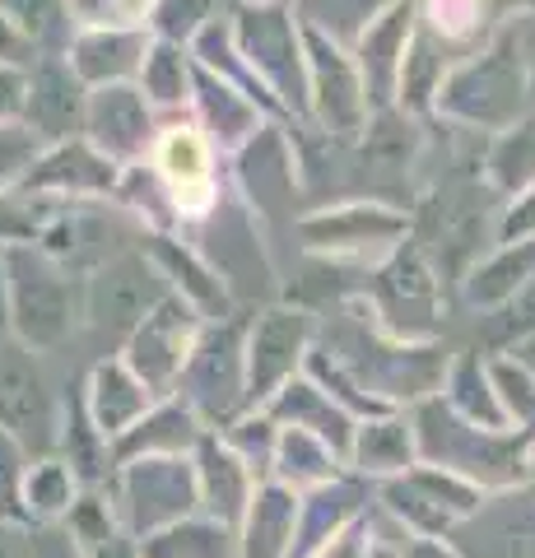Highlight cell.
Returning a JSON list of instances; mask_svg holds the SVG:
<instances>
[{"mask_svg": "<svg viewBox=\"0 0 535 558\" xmlns=\"http://www.w3.org/2000/svg\"><path fill=\"white\" fill-rule=\"evenodd\" d=\"M317 349L377 410L424 405V400L442 396L447 368H452V359H447L438 344L396 340L391 330L373 317V307L364 299L340 303L331 312V322H321Z\"/></svg>", "mask_w": 535, "mask_h": 558, "instance_id": "1", "label": "cell"}, {"mask_svg": "<svg viewBox=\"0 0 535 558\" xmlns=\"http://www.w3.org/2000/svg\"><path fill=\"white\" fill-rule=\"evenodd\" d=\"M526 108H531V70L522 51V24L512 14L485 47H475L471 57H461L447 70L434 117L457 131L498 135L516 126Z\"/></svg>", "mask_w": 535, "mask_h": 558, "instance_id": "2", "label": "cell"}, {"mask_svg": "<svg viewBox=\"0 0 535 558\" xmlns=\"http://www.w3.org/2000/svg\"><path fill=\"white\" fill-rule=\"evenodd\" d=\"M233 38L243 47L256 80L275 98L284 126H307L313 102H307V24L293 0H238L229 10Z\"/></svg>", "mask_w": 535, "mask_h": 558, "instance_id": "3", "label": "cell"}, {"mask_svg": "<svg viewBox=\"0 0 535 558\" xmlns=\"http://www.w3.org/2000/svg\"><path fill=\"white\" fill-rule=\"evenodd\" d=\"M498 191L485 182V172H447L424 196V209L414 215V242L428 252L438 275H452L457 284L475 270L485 247H498V215H503Z\"/></svg>", "mask_w": 535, "mask_h": 558, "instance_id": "4", "label": "cell"}, {"mask_svg": "<svg viewBox=\"0 0 535 558\" xmlns=\"http://www.w3.org/2000/svg\"><path fill=\"white\" fill-rule=\"evenodd\" d=\"M414 438H420V461L452 470V475L471 480L479 488H508L526 475L522 451L535 433H508V428H479L471 418H461L442 396L414 405L410 414Z\"/></svg>", "mask_w": 535, "mask_h": 558, "instance_id": "5", "label": "cell"}, {"mask_svg": "<svg viewBox=\"0 0 535 558\" xmlns=\"http://www.w3.org/2000/svg\"><path fill=\"white\" fill-rule=\"evenodd\" d=\"M10 317L20 349L57 354L84 326V275L42 247H10Z\"/></svg>", "mask_w": 535, "mask_h": 558, "instance_id": "6", "label": "cell"}, {"mask_svg": "<svg viewBox=\"0 0 535 558\" xmlns=\"http://www.w3.org/2000/svg\"><path fill=\"white\" fill-rule=\"evenodd\" d=\"M293 238L317 260L377 270L401 242L414 238V215L387 196H350L299 215L293 219Z\"/></svg>", "mask_w": 535, "mask_h": 558, "instance_id": "7", "label": "cell"}, {"mask_svg": "<svg viewBox=\"0 0 535 558\" xmlns=\"http://www.w3.org/2000/svg\"><path fill=\"white\" fill-rule=\"evenodd\" d=\"M358 299L373 307V317L382 322L396 340H410V344H434L438 326L447 317L442 275L414 238L401 242L377 270H368V284Z\"/></svg>", "mask_w": 535, "mask_h": 558, "instance_id": "8", "label": "cell"}, {"mask_svg": "<svg viewBox=\"0 0 535 558\" xmlns=\"http://www.w3.org/2000/svg\"><path fill=\"white\" fill-rule=\"evenodd\" d=\"M196 242V252L210 260L219 270V279L229 284L233 303H270L275 293V266H270V252H266V238H262V219H256V209L238 196L229 186L223 191V201L205 215L196 229H186Z\"/></svg>", "mask_w": 535, "mask_h": 558, "instance_id": "9", "label": "cell"}, {"mask_svg": "<svg viewBox=\"0 0 535 558\" xmlns=\"http://www.w3.org/2000/svg\"><path fill=\"white\" fill-rule=\"evenodd\" d=\"M186 405L200 414L205 428H229L238 414L252 410V396H247V317L233 312L223 322H210L205 336L196 344L192 363L178 381V391Z\"/></svg>", "mask_w": 535, "mask_h": 558, "instance_id": "10", "label": "cell"}, {"mask_svg": "<svg viewBox=\"0 0 535 558\" xmlns=\"http://www.w3.org/2000/svg\"><path fill=\"white\" fill-rule=\"evenodd\" d=\"M108 494L117 502V517L135 539H149L178 521L200 512V488L192 457H145L117 465L108 480Z\"/></svg>", "mask_w": 535, "mask_h": 558, "instance_id": "11", "label": "cell"}, {"mask_svg": "<svg viewBox=\"0 0 535 558\" xmlns=\"http://www.w3.org/2000/svg\"><path fill=\"white\" fill-rule=\"evenodd\" d=\"M321 317L299 303H266L247 317V396L252 410L270 405L293 377L307 373Z\"/></svg>", "mask_w": 535, "mask_h": 558, "instance_id": "12", "label": "cell"}, {"mask_svg": "<svg viewBox=\"0 0 535 558\" xmlns=\"http://www.w3.org/2000/svg\"><path fill=\"white\" fill-rule=\"evenodd\" d=\"M219 159L223 154L210 145V135H205L192 117L163 121V135L149 154V168L159 172L163 186L172 191V201H178L182 233L196 229V223L223 201V191H229V178H223Z\"/></svg>", "mask_w": 535, "mask_h": 558, "instance_id": "13", "label": "cell"}, {"mask_svg": "<svg viewBox=\"0 0 535 558\" xmlns=\"http://www.w3.org/2000/svg\"><path fill=\"white\" fill-rule=\"evenodd\" d=\"M377 498H382L387 517H396L405 526V535L414 539H438L447 535L461 521H471L485 502V488L452 475V470H438V465H414L405 470L401 480H387L377 484Z\"/></svg>", "mask_w": 535, "mask_h": 558, "instance_id": "14", "label": "cell"}, {"mask_svg": "<svg viewBox=\"0 0 535 558\" xmlns=\"http://www.w3.org/2000/svg\"><path fill=\"white\" fill-rule=\"evenodd\" d=\"M307 102H313L307 126L331 140H344V145H354L373 117L354 51L313 24H307Z\"/></svg>", "mask_w": 535, "mask_h": 558, "instance_id": "15", "label": "cell"}, {"mask_svg": "<svg viewBox=\"0 0 535 558\" xmlns=\"http://www.w3.org/2000/svg\"><path fill=\"white\" fill-rule=\"evenodd\" d=\"M168 293H172L168 279L145 256V247H131L84 275V326L126 340Z\"/></svg>", "mask_w": 535, "mask_h": 558, "instance_id": "16", "label": "cell"}, {"mask_svg": "<svg viewBox=\"0 0 535 558\" xmlns=\"http://www.w3.org/2000/svg\"><path fill=\"white\" fill-rule=\"evenodd\" d=\"M205 326L210 322H205L192 303L178 299V293H168V299L122 340V359L131 363V373L163 400V396L178 391V381L196 354Z\"/></svg>", "mask_w": 535, "mask_h": 558, "instance_id": "17", "label": "cell"}, {"mask_svg": "<svg viewBox=\"0 0 535 558\" xmlns=\"http://www.w3.org/2000/svg\"><path fill=\"white\" fill-rule=\"evenodd\" d=\"M229 186L243 196L256 219H270L299 201L303 186V149H299V131L284 121H266L243 149L229 159Z\"/></svg>", "mask_w": 535, "mask_h": 558, "instance_id": "18", "label": "cell"}, {"mask_svg": "<svg viewBox=\"0 0 535 558\" xmlns=\"http://www.w3.org/2000/svg\"><path fill=\"white\" fill-rule=\"evenodd\" d=\"M38 354L20 344H0V433H14L33 457H51L61 433V400L47 391Z\"/></svg>", "mask_w": 535, "mask_h": 558, "instance_id": "19", "label": "cell"}, {"mask_svg": "<svg viewBox=\"0 0 535 558\" xmlns=\"http://www.w3.org/2000/svg\"><path fill=\"white\" fill-rule=\"evenodd\" d=\"M122 178L126 168H117L98 145L80 135L65 140V145H47L20 191L51 205H98V201H117Z\"/></svg>", "mask_w": 535, "mask_h": 558, "instance_id": "20", "label": "cell"}, {"mask_svg": "<svg viewBox=\"0 0 535 558\" xmlns=\"http://www.w3.org/2000/svg\"><path fill=\"white\" fill-rule=\"evenodd\" d=\"M159 135H163V117L149 108L141 84H108V89H89V121H84V140L98 145L117 168L149 163Z\"/></svg>", "mask_w": 535, "mask_h": 558, "instance_id": "21", "label": "cell"}, {"mask_svg": "<svg viewBox=\"0 0 535 558\" xmlns=\"http://www.w3.org/2000/svg\"><path fill=\"white\" fill-rule=\"evenodd\" d=\"M414 33H420V0H391V5L377 14V20L354 38V65L364 75V94L373 112L396 108L401 98V75L414 47Z\"/></svg>", "mask_w": 535, "mask_h": 558, "instance_id": "22", "label": "cell"}, {"mask_svg": "<svg viewBox=\"0 0 535 558\" xmlns=\"http://www.w3.org/2000/svg\"><path fill=\"white\" fill-rule=\"evenodd\" d=\"M24 121L47 140V145H65V140L84 135V121H89V84L75 75L65 57H42L28 70Z\"/></svg>", "mask_w": 535, "mask_h": 558, "instance_id": "23", "label": "cell"}, {"mask_svg": "<svg viewBox=\"0 0 535 558\" xmlns=\"http://www.w3.org/2000/svg\"><path fill=\"white\" fill-rule=\"evenodd\" d=\"M141 247H145V256L154 260V266H159V275L168 279V289L178 293V299L192 303L205 322H223V317H233L238 312L229 284H223L219 270L196 252L192 238H182V233H145Z\"/></svg>", "mask_w": 535, "mask_h": 558, "instance_id": "24", "label": "cell"}, {"mask_svg": "<svg viewBox=\"0 0 535 558\" xmlns=\"http://www.w3.org/2000/svg\"><path fill=\"white\" fill-rule=\"evenodd\" d=\"M192 465H196V488H200V512L223 521V526H243V517L256 498V480L252 465L238 457V451L223 442V433H205L200 447L192 451Z\"/></svg>", "mask_w": 535, "mask_h": 558, "instance_id": "25", "label": "cell"}, {"mask_svg": "<svg viewBox=\"0 0 535 558\" xmlns=\"http://www.w3.org/2000/svg\"><path fill=\"white\" fill-rule=\"evenodd\" d=\"M280 428H299V433H313V438H321L326 447L336 451V457L350 465V447H354V433H358V418L340 405V400L321 387L317 377H293L289 387L270 400V405H262Z\"/></svg>", "mask_w": 535, "mask_h": 558, "instance_id": "26", "label": "cell"}, {"mask_svg": "<svg viewBox=\"0 0 535 558\" xmlns=\"http://www.w3.org/2000/svg\"><path fill=\"white\" fill-rule=\"evenodd\" d=\"M80 391H84V405H89L98 433H102L108 442L126 438V433L141 424V418H145L154 405H159V396H154L145 381L131 373V363H126L122 354L98 359L94 368H89V377H84Z\"/></svg>", "mask_w": 535, "mask_h": 558, "instance_id": "27", "label": "cell"}, {"mask_svg": "<svg viewBox=\"0 0 535 558\" xmlns=\"http://www.w3.org/2000/svg\"><path fill=\"white\" fill-rule=\"evenodd\" d=\"M149 47H154L149 28H80L65 61L89 89H108V84L141 80Z\"/></svg>", "mask_w": 535, "mask_h": 558, "instance_id": "28", "label": "cell"}, {"mask_svg": "<svg viewBox=\"0 0 535 558\" xmlns=\"http://www.w3.org/2000/svg\"><path fill=\"white\" fill-rule=\"evenodd\" d=\"M192 121L210 135V145L223 154V159H233L238 149L247 145V140L266 126V117L256 102L243 94V89H233L229 80H219L210 75L205 65H196V98H192Z\"/></svg>", "mask_w": 535, "mask_h": 558, "instance_id": "29", "label": "cell"}, {"mask_svg": "<svg viewBox=\"0 0 535 558\" xmlns=\"http://www.w3.org/2000/svg\"><path fill=\"white\" fill-rule=\"evenodd\" d=\"M420 465V438H414V424L405 414H373L358 418L354 447H350V475L368 480V484H387L401 480L405 470Z\"/></svg>", "mask_w": 535, "mask_h": 558, "instance_id": "30", "label": "cell"}, {"mask_svg": "<svg viewBox=\"0 0 535 558\" xmlns=\"http://www.w3.org/2000/svg\"><path fill=\"white\" fill-rule=\"evenodd\" d=\"M205 433L210 428L200 424V414L186 405L182 396H163L126 438L112 442V457H117V465L145 461V457H192Z\"/></svg>", "mask_w": 535, "mask_h": 558, "instance_id": "31", "label": "cell"}, {"mask_svg": "<svg viewBox=\"0 0 535 558\" xmlns=\"http://www.w3.org/2000/svg\"><path fill=\"white\" fill-rule=\"evenodd\" d=\"M299 512L303 498L284 484H256V498L238 526V558H293L299 545Z\"/></svg>", "mask_w": 535, "mask_h": 558, "instance_id": "32", "label": "cell"}, {"mask_svg": "<svg viewBox=\"0 0 535 558\" xmlns=\"http://www.w3.org/2000/svg\"><path fill=\"white\" fill-rule=\"evenodd\" d=\"M368 480L344 475L326 488H313L303 494V512H299V545H293V558H313L326 539H336L340 531H350L354 521H364V502H368Z\"/></svg>", "mask_w": 535, "mask_h": 558, "instance_id": "33", "label": "cell"}, {"mask_svg": "<svg viewBox=\"0 0 535 558\" xmlns=\"http://www.w3.org/2000/svg\"><path fill=\"white\" fill-rule=\"evenodd\" d=\"M531 279H535V238H522V242H498L494 252L479 256L475 270L461 279V289H465V303H475L479 312H494V307H508Z\"/></svg>", "mask_w": 535, "mask_h": 558, "instance_id": "34", "label": "cell"}, {"mask_svg": "<svg viewBox=\"0 0 535 558\" xmlns=\"http://www.w3.org/2000/svg\"><path fill=\"white\" fill-rule=\"evenodd\" d=\"M141 94L149 98V108L159 112L163 121L192 117V98H196V57L192 47H172L154 38L145 70H141Z\"/></svg>", "mask_w": 535, "mask_h": 558, "instance_id": "35", "label": "cell"}, {"mask_svg": "<svg viewBox=\"0 0 535 558\" xmlns=\"http://www.w3.org/2000/svg\"><path fill=\"white\" fill-rule=\"evenodd\" d=\"M420 28L434 33L457 57H471L475 47H485L503 28V14L489 0H420Z\"/></svg>", "mask_w": 535, "mask_h": 558, "instance_id": "36", "label": "cell"}, {"mask_svg": "<svg viewBox=\"0 0 535 558\" xmlns=\"http://www.w3.org/2000/svg\"><path fill=\"white\" fill-rule=\"evenodd\" d=\"M57 457H65L75 465V475L84 484H108L117 475V457L112 442L98 433L89 405H84V391L61 400V433H57Z\"/></svg>", "mask_w": 535, "mask_h": 558, "instance_id": "37", "label": "cell"}, {"mask_svg": "<svg viewBox=\"0 0 535 558\" xmlns=\"http://www.w3.org/2000/svg\"><path fill=\"white\" fill-rule=\"evenodd\" d=\"M84 484L75 475V465L65 457H33V470H28V484H24V512H28V531L38 526H65V517L80 502Z\"/></svg>", "mask_w": 535, "mask_h": 558, "instance_id": "38", "label": "cell"}, {"mask_svg": "<svg viewBox=\"0 0 535 558\" xmlns=\"http://www.w3.org/2000/svg\"><path fill=\"white\" fill-rule=\"evenodd\" d=\"M344 475V461L336 457L331 447L313 433H299V428H284L280 433V451H275V470L270 480L293 488V494H313V488H326Z\"/></svg>", "mask_w": 535, "mask_h": 558, "instance_id": "39", "label": "cell"}, {"mask_svg": "<svg viewBox=\"0 0 535 558\" xmlns=\"http://www.w3.org/2000/svg\"><path fill=\"white\" fill-rule=\"evenodd\" d=\"M485 182L503 201L522 196L526 186H535V112H526L516 126L489 135L485 149Z\"/></svg>", "mask_w": 535, "mask_h": 558, "instance_id": "40", "label": "cell"}, {"mask_svg": "<svg viewBox=\"0 0 535 558\" xmlns=\"http://www.w3.org/2000/svg\"><path fill=\"white\" fill-rule=\"evenodd\" d=\"M442 400L461 418H471L479 428H508V414L498 405V391L489 381V363H479V354H457L442 381Z\"/></svg>", "mask_w": 535, "mask_h": 558, "instance_id": "41", "label": "cell"}, {"mask_svg": "<svg viewBox=\"0 0 535 558\" xmlns=\"http://www.w3.org/2000/svg\"><path fill=\"white\" fill-rule=\"evenodd\" d=\"M141 545H145V558H238V531L196 512L178 521V526L141 539Z\"/></svg>", "mask_w": 535, "mask_h": 558, "instance_id": "42", "label": "cell"}, {"mask_svg": "<svg viewBox=\"0 0 535 558\" xmlns=\"http://www.w3.org/2000/svg\"><path fill=\"white\" fill-rule=\"evenodd\" d=\"M0 10L20 24L24 38L38 47V57H65L80 33L71 0H0Z\"/></svg>", "mask_w": 535, "mask_h": 558, "instance_id": "43", "label": "cell"}, {"mask_svg": "<svg viewBox=\"0 0 535 558\" xmlns=\"http://www.w3.org/2000/svg\"><path fill=\"white\" fill-rule=\"evenodd\" d=\"M223 0H154V14H149V33L159 43L172 47H196V38L215 20H223Z\"/></svg>", "mask_w": 535, "mask_h": 558, "instance_id": "44", "label": "cell"}, {"mask_svg": "<svg viewBox=\"0 0 535 558\" xmlns=\"http://www.w3.org/2000/svg\"><path fill=\"white\" fill-rule=\"evenodd\" d=\"M223 433V442H229L238 457H243L252 465V475L256 480H270V470H275V451H280V424L266 414V410H247V414H238L229 428H219Z\"/></svg>", "mask_w": 535, "mask_h": 558, "instance_id": "45", "label": "cell"}, {"mask_svg": "<svg viewBox=\"0 0 535 558\" xmlns=\"http://www.w3.org/2000/svg\"><path fill=\"white\" fill-rule=\"evenodd\" d=\"M57 209L61 205L38 201V196H28V191H10V196H0V252L38 247Z\"/></svg>", "mask_w": 535, "mask_h": 558, "instance_id": "46", "label": "cell"}, {"mask_svg": "<svg viewBox=\"0 0 535 558\" xmlns=\"http://www.w3.org/2000/svg\"><path fill=\"white\" fill-rule=\"evenodd\" d=\"M489 381L498 391V405H503L508 424H516L522 433H535V373L526 363L498 354V359H489Z\"/></svg>", "mask_w": 535, "mask_h": 558, "instance_id": "47", "label": "cell"}, {"mask_svg": "<svg viewBox=\"0 0 535 558\" xmlns=\"http://www.w3.org/2000/svg\"><path fill=\"white\" fill-rule=\"evenodd\" d=\"M28 470H33V451L14 433H0V526L5 531H28V512H24Z\"/></svg>", "mask_w": 535, "mask_h": 558, "instance_id": "48", "label": "cell"}, {"mask_svg": "<svg viewBox=\"0 0 535 558\" xmlns=\"http://www.w3.org/2000/svg\"><path fill=\"white\" fill-rule=\"evenodd\" d=\"M65 531H71V539L84 554L98 549L102 539H112L117 531H126L122 517H117V502L108 494V484H89V488H84L80 502L71 508V517H65Z\"/></svg>", "mask_w": 535, "mask_h": 558, "instance_id": "49", "label": "cell"}, {"mask_svg": "<svg viewBox=\"0 0 535 558\" xmlns=\"http://www.w3.org/2000/svg\"><path fill=\"white\" fill-rule=\"evenodd\" d=\"M47 140L28 126V121H10V126H0V196H10V191H20L24 178L33 172V163L42 159Z\"/></svg>", "mask_w": 535, "mask_h": 558, "instance_id": "50", "label": "cell"}, {"mask_svg": "<svg viewBox=\"0 0 535 558\" xmlns=\"http://www.w3.org/2000/svg\"><path fill=\"white\" fill-rule=\"evenodd\" d=\"M80 28H149L154 0H71Z\"/></svg>", "mask_w": 535, "mask_h": 558, "instance_id": "51", "label": "cell"}, {"mask_svg": "<svg viewBox=\"0 0 535 558\" xmlns=\"http://www.w3.org/2000/svg\"><path fill=\"white\" fill-rule=\"evenodd\" d=\"M522 238H535V186L503 201V215H498V242H522Z\"/></svg>", "mask_w": 535, "mask_h": 558, "instance_id": "52", "label": "cell"}, {"mask_svg": "<svg viewBox=\"0 0 535 558\" xmlns=\"http://www.w3.org/2000/svg\"><path fill=\"white\" fill-rule=\"evenodd\" d=\"M24 112H28V70L0 65V126L24 121Z\"/></svg>", "mask_w": 535, "mask_h": 558, "instance_id": "53", "label": "cell"}, {"mask_svg": "<svg viewBox=\"0 0 535 558\" xmlns=\"http://www.w3.org/2000/svg\"><path fill=\"white\" fill-rule=\"evenodd\" d=\"M373 539H377V526L364 517V521H354L350 531H340L336 539H326V545H321L313 558H368Z\"/></svg>", "mask_w": 535, "mask_h": 558, "instance_id": "54", "label": "cell"}, {"mask_svg": "<svg viewBox=\"0 0 535 558\" xmlns=\"http://www.w3.org/2000/svg\"><path fill=\"white\" fill-rule=\"evenodd\" d=\"M38 61H42L38 47H33L24 33H20V24H14L5 10H0V65H24V70H33Z\"/></svg>", "mask_w": 535, "mask_h": 558, "instance_id": "55", "label": "cell"}, {"mask_svg": "<svg viewBox=\"0 0 535 558\" xmlns=\"http://www.w3.org/2000/svg\"><path fill=\"white\" fill-rule=\"evenodd\" d=\"M28 558H84V549L65 526H38L28 531Z\"/></svg>", "mask_w": 535, "mask_h": 558, "instance_id": "56", "label": "cell"}, {"mask_svg": "<svg viewBox=\"0 0 535 558\" xmlns=\"http://www.w3.org/2000/svg\"><path fill=\"white\" fill-rule=\"evenodd\" d=\"M508 336H516V340L535 336V279L508 303Z\"/></svg>", "mask_w": 535, "mask_h": 558, "instance_id": "57", "label": "cell"}, {"mask_svg": "<svg viewBox=\"0 0 535 558\" xmlns=\"http://www.w3.org/2000/svg\"><path fill=\"white\" fill-rule=\"evenodd\" d=\"M84 558H145V545H141V539H135L131 531H117L112 539H102V545L89 549Z\"/></svg>", "mask_w": 535, "mask_h": 558, "instance_id": "58", "label": "cell"}, {"mask_svg": "<svg viewBox=\"0 0 535 558\" xmlns=\"http://www.w3.org/2000/svg\"><path fill=\"white\" fill-rule=\"evenodd\" d=\"M14 340V317H10V252H0V344Z\"/></svg>", "mask_w": 535, "mask_h": 558, "instance_id": "59", "label": "cell"}, {"mask_svg": "<svg viewBox=\"0 0 535 558\" xmlns=\"http://www.w3.org/2000/svg\"><path fill=\"white\" fill-rule=\"evenodd\" d=\"M516 24H522V51L531 70V102H535V14H516Z\"/></svg>", "mask_w": 535, "mask_h": 558, "instance_id": "60", "label": "cell"}, {"mask_svg": "<svg viewBox=\"0 0 535 558\" xmlns=\"http://www.w3.org/2000/svg\"><path fill=\"white\" fill-rule=\"evenodd\" d=\"M405 558H457V554L442 549L438 539H414V545H405Z\"/></svg>", "mask_w": 535, "mask_h": 558, "instance_id": "61", "label": "cell"}, {"mask_svg": "<svg viewBox=\"0 0 535 558\" xmlns=\"http://www.w3.org/2000/svg\"><path fill=\"white\" fill-rule=\"evenodd\" d=\"M0 558H28V539H20V531L0 526Z\"/></svg>", "mask_w": 535, "mask_h": 558, "instance_id": "62", "label": "cell"}, {"mask_svg": "<svg viewBox=\"0 0 535 558\" xmlns=\"http://www.w3.org/2000/svg\"><path fill=\"white\" fill-rule=\"evenodd\" d=\"M368 558H405V549H401V545H391V539H382V535H377V539H373V549H368Z\"/></svg>", "mask_w": 535, "mask_h": 558, "instance_id": "63", "label": "cell"}]
</instances>
